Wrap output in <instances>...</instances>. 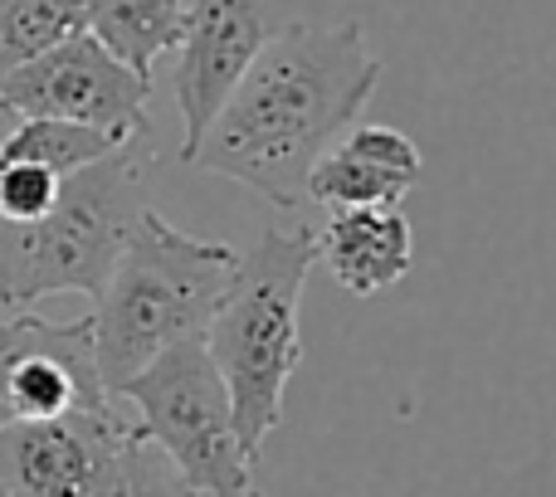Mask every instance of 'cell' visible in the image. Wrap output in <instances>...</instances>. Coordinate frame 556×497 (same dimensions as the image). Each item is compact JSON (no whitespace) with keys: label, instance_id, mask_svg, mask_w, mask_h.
<instances>
[{"label":"cell","instance_id":"1","mask_svg":"<svg viewBox=\"0 0 556 497\" xmlns=\"http://www.w3.org/2000/svg\"><path fill=\"white\" fill-rule=\"evenodd\" d=\"M376 84L381 59L366 49L356 20L278 29L235 84L191 166L240 181L278 211H303L313 166L362 117Z\"/></svg>","mask_w":556,"mask_h":497},{"label":"cell","instance_id":"2","mask_svg":"<svg viewBox=\"0 0 556 497\" xmlns=\"http://www.w3.org/2000/svg\"><path fill=\"white\" fill-rule=\"evenodd\" d=\"M235 264L240 248L195 240L147 205L88 317L93 361L108 391L117 395L172 346L201 342L235 278Z\"/></svg>","mask_w":556,"mask_h":497},{"label":"cell","instance_id":"3","mask_svg":"<svg viewBox=\"0 0 556 497\" xmlns=\"http://www.w3.org/2000/svg\"><path fill=\"white\" fill-rule=\"evenodd\" d=\"M317 264L313 230H264L260 244L244 248L235 278L205 327V352L230 395L235 434L244 454L260 463L264 439L283 420V395L303 361L298 342V307H303L307 273Z\"/></svg>","mask_w":556,"mask_h":497},{"label":"cell","instance_id":"4","mask_svg":"<svg viewBox=\"0 0 556 497\" xmlns=\"http://www.w3.org/2000/svg\"><path fill=\"white\" fill-rule=\"evenodd\" d=\"M132 142L113 156L64 176L39 220H0V313H35L45 297H98L123 254L127 234L147 215V171Z\"/></svg>","mask_w":556,"mask_h":497},{"label":"cell","instance_id":"5","mask_svg":"<svg viewBox=\"0 0 556 497\" xmlns=\"http://www.w3.org/2000/svg\"><path fill=\"white\" fill-rule=\"evenodd\" d=\"M117 400L132 405L142 439L156 444L201 497H254V459L235 434L230 395L205 342L162 352L117 391Z\"/></svg>","mask_w":556,"mask_h":497},{"label":"cell","instance_id":"6","mask_svg":"<svg viewBox=\"0 0 556 497\" xmlns=\"http://www.w3.org/2000/svg\"><path fill=\"white\" fill-rule=\"evenodd\" d=\"M142 439L123 400L54 420L0 424L5 497H127V449Z\"/></svg>","mask_w":556,"mask_h":497},{"label":"cell","instance_id":"7","mask_svg":"<svg viewBox=\"0 0 556 497\" xmlns=\"http://www.w3.org/2000/svg\"><path fill=\"white\" fill-rule=\"evenodd\" d=\"M0 98L15 117H59V123L103 127V132L132 142L147 132L152 78L127 68L88 29H78L49 54L0 74Z\"/></svg>","mask_w":556,"mask_h":497},{"label":"cell","instance_id":"8","mask_svg":"<svg viewBox=\"0 0 556 497\" xmlns=\"http://www.w3.org/2000/svg\"><path fill=\"white\" fill-rule=\"evenodd\" d=\"M117 400L93 361L88 317L49 322L39 313H0V424L54 420Z\"/></svg>","mask_w":556,"mask_h":497},{"label":"cell","instance_id":"9","mask_svg":"<svg viewBox=\"0 0 556 497\" xmlns=\"http://www.w3.org/2000/svg\"><path fill=\"white\" fill-rule=\"evenodd\" d=\"M269 29H264L260 0H186V25L181 44H176V113H181V152L176 162L191 166L201 137L230 103L235 84L254 54L264 49Z\"/></svg>","mask_w":556,"mask_h":497},{"label":"cell","instance_id":"10","mask_svg":"<svg viewBox=\"0 0 556 497\" xmlns=\"http://www.w3.org/2000/svg\"><path fill=\"white\" fill-rule=\"evenodd\" d=\"M425 156L405 132L381 123H352L307 176V201L327 211L401 205L420 186Z\"/></svg>","mask_w":556,"mask_h":497},{"label":"cell","instance_id":"11","mask_svg":"<svg viewBox=\"0 0 556 497\" xmlns=\"http://www.w3.org/2000/svg\"><path fill=\"white\" fill-rule=\"evenodd\" d=\"M317 240V258L327 264L332 283L352 297H371L395 288L415 264V230L401 205H362V211H332Z\"/></svg>","mask_w":556,"mask_h":497},{"label":"cell","instance_id":"12","mask_svg":"<svg viewBox=\"0 0 556 497\" xmlns=\"http://www.w3.org/2000/svg\"><path fill=\"white\" fill-rule=\"evenodd\" d=\"M74 5L88 35L142 78H152L156 59L181 44L186 0H74Z\"/></svg>","mask_w":556,"mask_h":497},{"label":"cell","instance_id":"13","mask_svg":"<svg viewBox=\"0 0 556 497\" xmlns=\"http://www.w3.org/2000/svg\"><path fill=\"white\" fill-rule=\"evenodd\" d=\"M117 146H127V142L103 132V127L59 123V117H20L15 132L0 142V156H5V162H35L54 176H74V171H84V166L113 156Z\"/></svg>","mask_w":556,"mask_h":497},{"label":"cell","instance_id":"14","mask_svg":"<svg viewBox=\"0 0 556 497\" xmlns=\"http://www.w3.org/2000/svg\"><path fill=\"white\" fill-rule=\"evenodd\" d=\"M78 29L84 20L74 0H0V74L49 54Z\"/></svg>","mask_w":556,"mask_h":497},{"label":"cell","instance_id":"15","mask_svg":"<svg viewBox=\"0 0 556 497\" xmlns=\"http://www.w3.org/2000/svg\"><path fill=\"white\" fill-rule=\"evenodd\" d=\"M59 181L64 176L45 171L35 162H5L0 156V220L5 225H29L54 205L59 195Z\"/></svg>","mask_w":556,"mask_h":497},{"label":"cell","instance_id":"16","mask_svg":"<svg viewBox=\"0 0 556 497\" xmlns=\"http://www.w3.org/2000/svg\"><path fill=\"white\" fill-rule=\"evenodd\" d=\"M127 497H201V493L176 473V463L156 444L137 439L127 449Z\"/></svg>","mask_w":556,"mask_h":497},{"label":"cell","instance_id":"17","mask_svg":"<svg viewBox=\"0 0 556 497\" xmlns=\"http://www.w3.org/2000/svg\"><path fill=\"white\" fill-rule=\"evenodd\" d=\"M15 123H20V117L10 113V103H5V98H0V142H5V137L15 132Z\"/></svg>","mask_w":556,"mask_h":497},{"label":"cell","instance_id":"18","mask_svg":"<svg viewBox=\"0 0 556 497\" xmlns=\"http://www.w3.org/2000/svg\"><path fill=\"white\" fill-rule=\"evenodd\" d=\"M254 497H264V493H260V488H254Z\"/></svg>","mask_w":556,"mask_h":497},{"label":"cell","instance_id":"19","mask_svg":"<svg viewBox=\"0 0 556 497\" xmlns=\"http://www.w3.org/2000/svg\"><path fill=\"white\" fill-rule=\"evenodd\" d=\"M0 497H5V493H0Z\"/></svg>","mask_w":556,"mask_h":497}]
</instances>
